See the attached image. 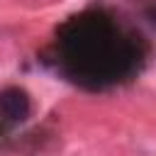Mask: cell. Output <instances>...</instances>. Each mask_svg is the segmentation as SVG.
<instances>
[{
    "instance_id": "6da1fadb",
    "label": "cell",
    "mask_w": 156,
    "mask_h": 156,
    "mask_svg": "<svg viewBox=\"0 0 156 156\" xmlns=\"http://www.w3.org/2000/svg\"><path fill=\"white\" fill-rule=\"evenodd\" d=\"M32 112V100L22 88L0 90V115L7 122H24Z\"/></svg>"
}]
</instances>
